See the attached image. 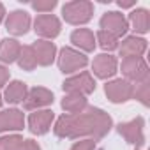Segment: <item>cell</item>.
<instances>
[{"mask_svg": "<svg viewBox=\"0 0 150 150\" xmlns=\"http://www.w3.org/2000/svg\"><path fill=\"white\" fill-rule=\"evenodd\" d=\"M55 101V96L50 88L46 87H34L28 88L27 97L23 101V108L27 111H35V110H44L48 106H51Z\"/></svg>", "mask_w": 150, "mask_h": 150, "instance_id": "11", "label": "cell"}, {"mask_svg": "<svg viewBox=\"0 0 150 150\" xmlns=\"http://www.w3.org/2000/svg\"><path fill=\"white\" fill-rule=\"evenodd\" d=\"M16 62L23 71H28V72L37 67V60H35V55H34V50H32L30 44L21 46V51H20V57H18Z\"/></svg>", "mask_w": 150, "mask_h": 150, "instance_id": "23", "label": "cell"}, {"mask_svg": "<svg viewBox=\"0 0 150 150\" xmlns=\"http://www.w3.org/2000/svg\"><path fill=\"white\" fill-rule=\"evenodd\" d=\"M99 27H101V30L110 32V34H113L118 39L125 37V34L129 30L127 18L122 13H118V11H108V13H104L101 16V20H99Z\"/></svg>", "mask_w": 150, "mask_h": 150, "instance_id": "10", "label": "cell"}, {"mask_svg": "<svg viewBox=\"0 0 150 150\" xmlns=\"http://www.w3.org/2000/svg\"><path fill=\"white\" fill-rule=\"evenodd\" d=\"M94 16V4L88 0H71L62 6V18L65 23L80 27L87 25Z\"/></svg>", "mask_w": 150, "mask_h": 150, "instance_id": "2", "label": "cell"}, {"mask_svg": "<svg viewBox=\"0 0 150 150\" xmlns=\"http://www.w3.org/2000/svg\"><path fill=\"white\" fill-rule=\"evenodd\" d=\"M27 92H28V87L25 81H20V80H13L9 81L6 87H4V94H2V99L7 103V104H23L25 97H27Z\"/></svg>", "mask_w": 150, "mask_h": 150, "instance_id": "19", "label": "cell"}, {"mask_svg": "<svg viewBox=\"0 0 150 150\" xmlns=\"http://www.w3.org/2000/svg\"><path fill=\"white\" fill-rule=\"evenodd\" d=\"M118 42H120V39H118V37H115V35H113V34H110V32L99 30V32L96 34V44H99V48H101V50H104L106 53L118 50Z\"/></svg>", "mask_w": 150, "mask_h": 150, "instance_id": "22", "label": "cell"}, {"mask_svg": "<svg viewBox=\"0 0 150 150\" xmlns=\"http://www.w3.org/2000/svg\"><path fill=\"white\" fill-rule=\"evenodd\" d=\"M23 136L20 134H7V136H0V150H21L23 145Z\"/></svg>", "mask_w": 150, "mask_h": 150, "instance_id": "25", "label": "cell"}, {"mask_svg": "<svg viewBox=\"0 0 150 150\" xmlns=\"http://www.w3.org/2000/svg\"><path fill=\"white\" fill-rule=\"evenodd\" d=\"M134 6H136L134 0H125V2H122V0H120V2H118V7H120V9H131V7H134Z\"/></svg>", "mask_w": 150, "mask_h": 150, "instance_id": "30", "label": "cell"}, {"mask_svg": "<svg viewBox=\"0 0 150 150\" xmlns=\"http://www.w3.org/2000/svg\"><path fill=\"white\" fill-rule=\"evenodd\" d=\"M30 7L39 14H51V11L57 7V0H34L30 2Z\"/></svg>", "mask_w": 150, "mask_h": 150, "instance_id": "26", "label": "cell"}, {"mask_svg": "<svg viewBox=\"0 0 150 150\" xmlns=\"http://www.w3.org/2000/svg\"><path fill=\"white\" fill-rule=\"evenodd\" d=\"M25 115L18 108L0 110V134L2 132H18L25 127Z\"/></svg>", "mask_w": 150, "mask_h": 150, "instance_id": "15", "label": "cell"}, {"mask_svg": "<svg viewBox=\"0 0 150 150\" xmlns=\"http://www.w3.org/2000/svg\"><path fill=\"white\" fill-rule=\"evenodd\" d=\"M118 72V58L111 53H101L92 62V76L99 80H113V76Z\"/></svg>", "mask_w": 150, "mask_h": 150, "instance_id": "9", "label": "cell"}, {"mask_svg": "<svg viewBox=\"0 0 150 150\" xmlns=\"http://www.w3.org/2000/svg\"><path fill=\"white\" fill-rule=\"evenodd\" d=\"M113 127L111 117L101 110L88 106L81 113L76 115H67L64 113L62 117L57 118L53 124V132L58 138H67V139H103Z\"/></svg>", "mask_w": 150, "mask_h": 150, "instance_id": "1", "label": "cell"}, {"mask_svg": "<svg viewBox=\"0 0 150 150\" xmlns=\"http://www.w3.org/2000/svg\"><path fill=\"white\" fill-rule=\"evenodd\" d=\"M127 23H129V28H132L136 34L134 35H143L150 30V13L148 9L145 7H136L129 13L127 16Z\"/></svg>", "mask_w": 150, "mask_h": 150, "instance_id": "18", "label": "cell"}, {"mask_svg": "<svg viewBox=\"0 0 150 150\" xmlns=\"http://www.w3.org/2000/svg\"><path fill=\"white\" fill-rule=\"evenodd\" d=\"M20 51H21V44L18 39H2L0 41V62L4 65L6 64H14L20 57Z\"/></svg>", "mask_w": 150, "mask_h": 150, "instance_id": "20", "label": "cell"}, {"mask_svg": "<svg viewBox=\"0 0 150 150\" xmlns=\"http://www.w3.org/2000/svg\"><path fill=\"white\" fill-rule=\"evenodd\" d=\"M132 99H138L145 108H148V106H150V80H146V81H143V83L134 85Z\"/></svg>", "mask_w": 150, "mask_h": 150, "instance_id": "24", "label": "cell"}, {"mask_svg": "<svg viewBox=\"0 0 150 150\" xmlns=\"http://www.w3.org/2000/svg\"><path fill=\"white\" fill-rule=\"evenodd\" d=\"M118 67L122 71L124 80L131 81L132 85L150 80V69L145 58H122V64Z\"/></svg>", "mask_w": 150, "mask_h": 150, "instance_id": "5", "label": "cell"}, {"mask_svg": "<svg viewBox=\"0 0 150 150\" xmlns=\"http://www.w3.org/2000/svg\"><path fill=\"white\" fill-rule=\"evenodd\" d=\"M146 39L139 35H125L118 42V55L122 58H143L146 51Z\"/></svg>", "mask_w": 150, "mask_h": 150, "instance_id": "14", "label": "cell"}, {"mask_svg": "<svg viewBox=\"0 0 150 150\" xmlns=\"http://www.w3.org/2000/svg\"><path fill=\"white\" fill-rule=\"evenodd\" d=\"M71 150H96V141L94 139H88V138L76 139V141L72 143Z\"/></svg>", "mask_w": 150, "mask_h": 150, "instance_id": "27", "label": "cell"}, {"mask_svg": "<svg viewBox=\"0 0 150 150\" xmlns=\"http://www.w3.org/2000/svg\"><path fill=\"white\" fill-rule=\"evenodd\" d=\"M27 125H28V131L32 134H37V136H44L46 132H50V129L53 127V122H55V113L48 108L44 110H35L28 115V118L25 120Z\"/></svg>", "mask_w": 150, "mask_h": 150, "instance_id": "12", "label": "cell"}, {"mask_svg": "<svg viewBox=\"0 0 150 150\" xmlns=\"http://www.w3.org/2000/svg\"><path fill=\"white\" fill-rule=\"evenodd\" d=\"M34 32L39 35V39L53 41L62 32V21L55 14H37L34 20Z\"/></svg>", "mask_w": 150, "mask_h": 150, "instance_id": "8", "label": "cell"}, {"mask_svg": "<svg viewBox=\"0 0 150 150\" xmlns=\"http://www.w3.org/2000/svg\"><path fill=\"white\" fill-rule=\"evenodd\" d=\"M88 57L78 50H74L72 46H64L60 48V51L57 53V64H58V69L60 72L64 74H76L80 71H83L87 65H88Z\"/></svg>", "mask_w": 150, "mask_h": 150, "instance_id": "3", "label": "cell"}, {"mask_svg": "<svg viewBox=\"0 0 150 150\" xmlns=\"http://www.w3.org/2000/svg\"><path fill=\"white\" fill-rule=\"evenodd\" d=\"M72 48L81 53H92L96 50V34L90 28H76L71 34Z\"/></svg>", "mask_w": 150, "mask_h": 150, "instance_id": "17", "label": "cell"}, {"mask_svg": "<svg viewBox=\"0 0 150 150\" xmlns=\"http://www.w3.org/2000/svg\"><path fill=\"white\" fill-rule=\"evenodd\" d=\"M6 30L14 35V37H20V35H25L28 34L30 27H32V18L27 11H21V9H16V11H11L6 20Z\"/></svg>", "mask_w": 150, "mask_h": 150, "instance_id": "13", "label": "cell"}, {"mask_svg": "<svg viewBox=\"0 0 150 150\" xmlns=\"http://www.w3.org/2000/svg\"><path fill=\"white\" fill-rule=\"evenodd\" d=\"M21 150H42L41 145L35 141V139H23V145H21Z\"/></svg>", "mask_w": 150, "mask_h": 150, "instance_id": "29", "label": "cell"}, {"mask_svg": "<svg viewBox=\"0 0 150 150\" xmlns=\"http://www.w3.org/2000/svg\"><path fill=\"white\" fill-rule=\"evenodd\" d=\"M104 94L108 97L110 103L113 104H124L127 101L132 99V94H134V85L124 78H113V80H108L106 85H104Z\"/></svg>", "mask_w": 150, "mask_h": 150, "instance_id": "7", "label": "cell"}, {"mask_svg": "<svg viewBox=\"0 0 150 150\" xmlns=\"http://www.w3.org/2000/svg\"><path fill=\"white\" fill-rule=\"evenodd\" d=\"M117 132L136 148H141L145 145V118L136 117L129 122H120L117 125Z\"/></svg>", "mask_w": 150, "mask_h": 150, "instance_id": "6", "label": "cell"}, {"mask_svg": "<svg viewBox=\"0 0 150 150\" xmlns=\"http://www.w3.org/2000/svg\"><path fill=\"white\" fill-rule=\"evenodd\" d=\"M32 50H34V55H35V60H37V65H42V67H48L51 65L55 60H57V46L55 42L51 41H46V39H37L34 44H30Z\"/></svg>", "mask_w": 150, "mask_h": 150, "instance_id": "16", "label": "cell"}, {"mask_svg": "<svg viewBox=\"0 0 150 150\" xmlns=\"http://www.w3.org/2000/svg\"><path fill=\"white\" fill-rule=\"evenodd\" d=\"M136 150H141V148H136Z\"/></svg>", "mask_w": 150, "mask_h": 150, "instance_id": "33", "label": "cell"}, {"mask_svg": "<svg viewBox=\"0 0 150 150\" xmlns=\"http://www.w3.org/2000/svg\"><path fill=\"white\" fill-rule=\"evenodd\" d=\"M9 80H11V72H9V69H7L4 64H0V88H4V87L9 83Z\"/></svg>", "mask_w": 150, "mask_h": 150, "instance_id": "28", "label": "cell"}, {"mask_svg": "<svg viewBox=\"0 0 150 150\" xmlns=\"http://www.w3.org/2000/svg\"><path fill=\"white\" fill-rule=\"evenodd\" d=\"M60 106L67 115H76V113H81L83 110L88 108V99L85 96H80V94H65Z\"/></svg>", "mask_w": 150, "mask_h": 150, "instance_id": "21", "label": "cell"}, {"mask_svg": "<svg viewBox=\"0 0 150 150\" xmlns=\"http://www.w3.org/2000/svg\"><path fill=\"white\" fill-rule=\"evenodd\" d=\"M6 16H7V13H6V7H4V4L0 2V23H2L4 20H6Z\"/></svg>", "mask_w": 150, "mask_h": 150, "instance_id": "31", "label": "cell"}, {"mask_svg": "<svg viewBox=\"0 0 150 150\" xmlns=\"http://www.w3.org/2000/svg\"><path fill=\"white\" fill-rule=\"evenodd\" d=\"M97 83H96V78L88 71H80L72 76L65 78L64 83H62V90L65 94H80V96H90L94 90H96Z\"/></svg>", "mask_w": 150, "mask_h": 150, "instance_id": "4", "label": "cell"}, {"mask_svg": "<svg viewBox=\"0 0 150 150\" xmlns=\"http://www.w3.org/2000/svg\"><path fill=\"white\" fill-rule=\"evenodd\" d=\"M4 104V99H2V94H0V106H2Z\"/></svg>", "mask_w": 150, "mask_h": 150, "instance_id": "32", "label": "cell"}]
</instances>
